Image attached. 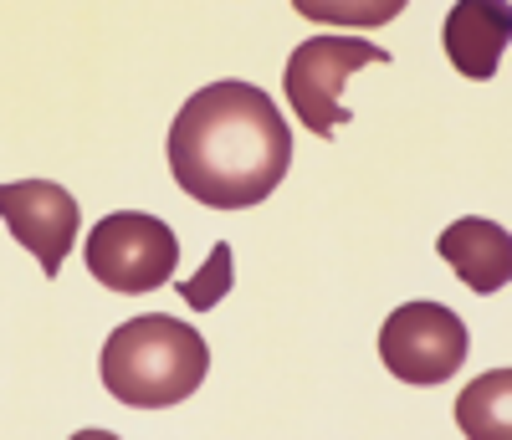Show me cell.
Wrapping results in <instances>:
<instances>
[{
  "mask_svg": "<svg viewBox=\"0 0 512 440\" xmlns=\"http://www.w3.org/2000/svg\"><path fill=\"white\" fill-rule=\"evenodd\" d=\"M175 185L210 210L262 205L292 169V128L256 82H210L169 128Z\"/></svg>",
  "mask_w": 512,
  "mask_h": 440,
  "instance_id": "obj_1",
  "label": "cell"
},
{
  "mask_svg": "<svg viewBox=\"0 0 512 440\" xmlns=\"http://www.w3.org/2000/svg\"><path fill=\"white\" fill-rule=\"evenodd\" d=\"M98 374L113 400L134 405V410H169L205 384L210 348L190 323L144 313L108 333L103 354H98Z\"/></svg>",
  "mask_w": 512,
  "mask_h": 440,
  "instance_id": "obj_2",
  "label": "cell"
},
{
  "mask_svg": "<svg viewBox=\"0 0 512 440\" xmlns=\"http://www.w3.org/2000/svg\"><path fill=\"white\" fill-rule=\"evenodd\" d=\"M395 62L384 47L374 41H359V36H313L303 41L292 57H287V72H282V93L292 103V113L303 118V128H313L318 139H333L338 128L349 123V108L338 103L354 72L364 67H384Z\"/></svg>",
  "mask_w": 512,
  "mask_h": 440,
  "instance_id": "obj_3",
  "label": "cell"
},
{
  "mask_svg": "<svg viewBox=\"0 0 512 440\" xmlns=\"http://www.w3.org/2000/svg\"><path fill=\"white\" fill-rule=\"evenodd\" d=\"M175 261H180L175 231L159 215H144V210L103 215L88 236V272H93V282H103L118 297L159 292L175 277Z\"/></svg>",
  "mask_w": 512,
  "mask_h": 440,
  "instance_id": "obj_4",
  "label": "cell"
},
{
  "mask_svg": "<svg viewBox=\"0 0 512 440\" xmlns=\"http://www.w3.org/2000/svg\"><path fill=\"white\" fill-rule=\"evenodd\" d=\"M472 348L466 323L441 302H400L379 328V359L400 384H446Z\"/></svg>",
  "mask_w": 512,
  "mask_h": 440,
  "instance_id": "obj_5",
  "label": "cell"
},
{
  "mask_svg": "<svg viewBox=\"0 0 512 440\" xmlns=\"http://www.w3.org/2000/svg\"><path fill=\"white\" fill-rule=\"evenodd\" d=\"M0 215H6V231L41 261V272L57 277L82 226L77 200L52 180H16L0 190Z\"/></svg>",
  "mask_w": 512,
  "mask_h": 440,
  "instance_id": "obj_6",
  "label": "cell"
},
{
  "mask_svg": "<svg viewBox=\"0 0 512 440\" xmlns=\"http://www.w3.org/2000/svg\"><path fill=\"white\" fill-rule=\"evenodd\" d=\"M436 251H441L446 267L482 297H492L512 282V236L497 220H482V215L451 220L436 241Z\"/></svg>",
  "mask_w": 512,
  "mask_h": 440,
  "instance_id": "obj_7",
  "label": "cell"
},
{
  "mask_svg": "<svg viewBox=\"0 0 512 440\" xmlns=\"http://www.w3.org/2000/svg\"><path fill=\"white\" fill-rule=\"evenodd\" d=\"M446 57L461 77H497L502 67V52L512 41V11L507 6H492V0H461V6L446 11Z\"/></svg>",
  "mask_w": 512,
  "mask_h": 440,
  "instance_id": "obj_8",
  "label": "cell"
},
{
  "mask_svg": "<svg viewBox=\"0 0 512 440\" xmlns=\"http://www.w3.org/2000/svg\"><path fill=\"white\" fill-rule=\"evenodd\" d=\"M456 425L472 440H507L512 435V369H492L461 389Z\"/></svg>",
  "mask_w": 512,
  "mask_h": 440,
  "instance_id": "obj_9",
  "label": "cell"
},
{
  "mask_svg": "<svg viewBox=\"0 0 512 440\" xmlns=\"http://www.w3.org/2000/svg\"><path fill=\"white\" fill-rule=\"evenodd\" d=\"M226 292H231V246H226V241H216V251L205 256L200 277H190V282L180 287V297L195 307V313H210V307H216Z\"/></svg>",
  "mask_w": 512,
  "mask_h": 440,
  "instance_id": "obj_10",
  "label": "cell"
}]
</instances>
